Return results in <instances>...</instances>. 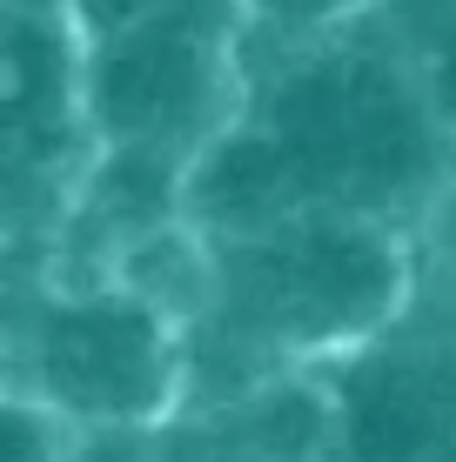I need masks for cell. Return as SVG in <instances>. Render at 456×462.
<instances>
[{
    "instance_id": "cell-1",
    "label": "cell",
    "mask_w": 456,
    "mask_h": 462,
    "mask_svg": "<svg viewBox=\"0 0 456 462\" xmlns=\"http://www.w3.org/2000/svg\"><path fill=\"white\" fill-rule=\"evenodd\" d=\"M222 248V295L209 328L235 356L295 362V356H356L383 336L410 301V248L396 221L309 201L269 235Z\"/></svg>"
},
{
    "instance_id": "cell-2",
    "label": "cell",
    "mask_w": 456,
    "mask_h": 462,
    "mask_svg": "<svg viewBox=\"0 0 456 462\" xmlns=\"http://www.w3.org/2000/svg\"><path fill=\"white\" fill-rule=\"evenodd\" d=\"M356 27L316 41L295 68H282L262 101V121L295 154L309 201L403 221L423 201H436L456 141L423 101L410 54L383 27L376 41H363Z\"/></svg>"
},
{
    "instance_id": "cell-3",
    "label": "cell",
    "mask_w": 456,
    "mask_h": 462,
    "mask_svg": "<svg viewBox=\"0 0 456 462\" xmlns=\"http://www.w3.org/2000/svg\"><path fill=\"white\" fill-rule=\"evenodd\" d=\"M14 389L74 429H154L188 389V328L121 282H47L14 322Z\"/></svg>"
},
{
    "instance_id": "cell-4",
    "label": "cell",
    "mask_w": 456,
    "mask_h": 462,
    "mask_svg": "<svg viewBox=\"0 0 456 462\" xmlns=\"http://www.w3.org/2000/svg\"><path fill=\"white\" fill-rule=\"evenodd\" d=\"M81 107L94 141H135L195 162L222 127L248 115L242 34L201 21H148L81 41Z\"/></svg>"
},
{
    "instance_id": "cell-5",
    "label": "cell",
    "mask_w": 456,
    "mask_h": 462,
    "mask_svg": "<svg viewBox=\"0 0 456 462\" xmlns=\"http://www.w3.org/2000/svg\"><path fill=\"white\" fill-rule=\"evenodd\" d=\"M336 395V442L349 462H456V342L356 348Z\"/></svg>"
},
{
    "instance_id": "cell-6",
    "label": "cell",
    "mask_w": 456,
    "mask_h": 462,
    "mask_svg": "<svg viewBox=\"0 0 456 462\" xmlns=\"http://www.w3.org/2000/svg\"><path fill=\"white\" fill-rule=\"evenodd\" d=\"M295 208H309L302 168H295V154L282 148V134L262 115H242L188 162V221L201 235H215V242L269 235Z\"/></svg>"
},
{
    "instance_id": "cell-7",
    "label": "cell",
    "mask_w": 456,
    "mask_h": 462,
    "mask_svg": "<svg viewBox=\"0 0 456 462\" xmlns=\"http://www.w3.org/2000/svg\"><path fill=\"white\" fill-rule=\"evenodd\" d=\"M81 436L54 402H41L34 389L7 395V462H68V442Z\"/></svg>"
},
{
    "instance_id": "cell-8",
    "label": "cell",
    "mask_w": 456,
    "mask_h": 462,
    "mask_svg": "<svg viewBox=\"0 0 456 462\" xmlns=\"http://www.w3.org/2000/svg\"><path fill=\"white\" fill-rule=\"evenodd\" d=\"M242 7H248V21L275 27L282 41L316 47V41H329V34H342V27H356L376 0H242Z\"/></svg>"
},
{
    "instance_id": "cell-9",
    "label": "cell",
    "mask_w": 456,
    "mask_h": 462,
    "mask_svg": "<svg viewBox=\"0 0 456 462\" xmlns=\"http://www.w3.org/2000/svg\"><path fill=\"white\" fill-rule=\"evenodd\" d=\"M410 68H416V88H423V101H430V115L443 121V134L456 141V14L410 54Z\"/></svg>"
},
{
    "instance_id": "cell-10",
    "label": "cell",
    "mask_w": 456,
    "mask_h": 462,
    "mask_svg": "<svg viewBox=\"0 0 456 462\" xmlns=\"http://www.w3.org/2000/svg\"><path fill=\"white\" fill-rule=\"evenodd\" d=\"M7 14H68L74 21V0H7Z\"/></svg>"
}]
</instances>
